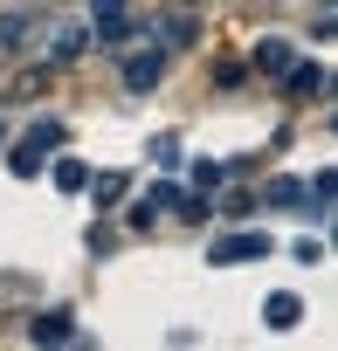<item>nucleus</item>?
Returning <instances> with one entry per match:
<instances>
[{
	"label": "nucleus",
	"mask_w": 338,
	"mask_h": 351,
	"mask_svg": "<svg viewBox=\"0 0 338 351\" xmlns=\"http://www.w3.org/2000/svg\"><path fill=\"white\" fill-rule=\"evenodd\" d=\"M166 207H180V193H173V186H152V193L138 200V214H131V221H152V214H166Z\"/></svg>",
	"instance_id": "nucleus-12"
},
{
	"label": "nucleus",
	"mask_w": 338,
	"mask_h": 351,
	"mask_svg": "<svg viewBox=\"0 0 338 351\" xmlns=\"http://www.w3.org/2000/svg\"><path fill=\"white\" fill-rule=\"evenodd\" d=\"M83 42H90V35H83L76 21H63V28H49V49H42V56H49V62H76Z\"/></svg>",
	"instance_id": "nucleus-4"
},
{
	"label": "nucleus",
	"mask_w": 338,
	"mask_h": 351,
	"mask_svg": "<svg viewBox=\"0 0 338 351\" xmlns=\"http://www.w3.org/2000/svg\"><path fill=\"white\" fill-rule=\"evenodd\" d=\"M90 14H97L104 42H124V28H131V14H124V0H90Z\"/></svg>",
	"instance_id": "nucleus-7"
},
{
	"label": "nucleus",
	"mask_w": 338,
	"mask_h": 351,
	"mask_svg": "<svg viewBox=\"0 0 338 351\" xmlns=\"http://www.w3.org/2000/svg\"><path fill=\"white\" fill-rule=\"evenodd\" d=\"M304 200H311V193H304L297 180H276V186H269V207H304Z\"/></svg>",
	"instance_id": "nucleus-13"
},
{
	"label": "nucleus",
	"mask_w": 338,
	"mask_h": 351,
	"mask_svg": "<svg viewBox=\"0 0 338 351\" xmlns=\"http://www.w3.org/2000/svg\"><path fill=\"white\" fill-rule=\"evenodd\" d=\"M28 35H35V14H0V56H14V49H28Z\"/></svg>",
	"instance_id": "nucleus-6"
},
{
	"label": "nucleus",
	"mask_w": 338,
	"mask_h": 351,
	"mask_svg": "<svg viewBox=\"0 0 338 351\" xmlns=\"http://www.w3.org/2000/svg\"><path fill=\"white\" fill-rule=\"evenodd\" d=\"M0 138H8V117H0Z\"/></svg>",
	"instance_id": "nucleus-18"
},
{
	"label": "nucleus",
	"mask_w": 338,
	"mask_h": 351,
	"mask_svg": "<svg viewBox=\"0 0 338 351\" xmlns=\"http://www.w3.org/2000/svg\"><path fill=\"white\" fill-rule=\"evenodd\" d=\"M56 186H63V193H83V186H90L83 158H56Z\"/></svg>",
	"instance_id": "nucleus-10"
},
{
	"label": "nucleus",
	"mask_w": 338,
	"mask_h": 351,
	"mask_svg": "<svg viewBox=\"0 0 338 351\" xmlns=\"http://www.w3.org/2000/svg\"><path fill=\"white\" fill-rule=\"evenodd\" d=\"M166 76V49H138V56H124V90H152Z\"/></svg>",
	"instance_id": "nucleus-2"
},
{
	"label": "nucleus",
	"mask_w": 338,
	"mask_h": 351,
	"mask_svg": "<svg viewBox=\"0 0 338 351\" xmlns=\"http://www.w3.org/2000/svg\"><path fill=\"white\" fill-rule=\"evenodd\" d=\"M159 35H166V42H194V21H187V14H173V21H166Z\"/></svg>",
	"instance_id": "nucleus-16"
},
{
	"label": "nucleus",
	"mask_w": 338,
	"mask_h": 351,
	"mask_svg": "<svg viewBox=\"0 0 338 351\" xmlns=\"http://www.w3.org/2000/svg\"><path fill=\"white\" fill-rule=\"evenodd\" d=\"M324 8H338V0H324Z\"/></svg>",
	"instance_id": "nucleus-19"
},
{
	"label": "nucleus",
	"mask_w": 338,
	"mask_h": 351,
	"mask_svg": "<svg viewBox=\"0 0 338 351\" xmlns=\"http://www.w3.org/2000/svg\"><path fill=\"white\" fill-rule=\"evenodd\" d=\"M297 317H304V296L297 289H269L262 296V324L269 330H297Z\"/></svg>",
	"instance_id": "nucleus-3"
},
{
	"label": "nucleus",
	"mask_w": 338,
	"mask_h": 351,
	"mask_svg": "<svg viewBox=\"0 0 338 351\" xmlns=\"http://www.w3.org/2000/svg\"><path fill=\"white\" fill-rule=\"evenodd\" d=\"M8 172H14V180H35V172H42V145H14Z\"/></svg>",
	"instance_id": "nucleus-11"
},
{
	"label": "nucleus",
	"mask_w": 338,
	"mask_h": 351,
	"mask_svg": "<svg viewBox=\"0 0 338 351\" xmlns=\"http://www.w3.org/2000/svg\"><path fill=\"white\" fill-rule=\"evenodd\" d=\"M90 193L111 207V200H124V172H104V180H90Z\"/></svg>",
	"instance_id": "nucleus-14"
},
{
	"label": "nucleus",
	"mask_w": 338,
	"mask_h": 351,
	"mask_svg": "<svg viewBox=\"0 0 338 351\" xmlns=\"http://www.w3.org/2000/svg\"><path fill=\"white\" fill-rule=\"evenodd\" d=\"M35 344H69L76 337V324H69V310H49V317H35V330H28Z\"/></svg>",
	"instance_id": "nucleus-8"
},
{
	"label": "nucleus",
	"mask_w": 338,
	"mask_h": 351,
	"mask_svg": "<svg viewBox=\"0 0 338 351\" xmlns=\"http://www.w3.org/2000/svg\"><path fill=\"white\" fill-rule=\"evenodd\" d=\"M262 255H269V234H221V241L207 248L214 269H228V262H262Z\"/></svg>",
	"instance_id": "nucleus-1"
},
{
	"label": "nucleus",
	"mask_w": 338,
	"mask_h": 351,
	"mask_svg": "<svg viewBox=\"0 0 338 351\" xmlns=\"http://www.w3.org/2000/svg\"><path fill=\"white\" fill-rule=\"evenodd\" d=\"M221 180H228V165H214V158H207V165H194V186H201V193H207V186H221Z\"/></svg>",
	"instance_id": "nucleus-15"
},
{
	"label": "nucleus",
	"mask_w": 338,
	"mask_h": 351,
	"mask_svg": "<svg viewBox=\"0 0 338 351\" xmlns=\"http://www.w3.org/2000/svg\"><path fill=\"white\" fill-rule=\"evenodd\" d=\"M290 62H297V49H290L283 35H262V42H256V69H262V76H283Z\"/></svg>",
	"instance_id": "nucleus-5"
},
{
	"label": "nucleus",
	"mask_w": 338,
	"mask_h": 351,
	"mask_svg": "<svg viewBox=\"0 0 338 351\" xmlns=\"http://www.w3.org/2000/svg\"><path fill=\"white\" fill-rule=\"evenodd\" d=\"M331 248H338V234H331Z\"/></svg>",
	"instance_id": "nucleus-20"
},
{
	"label": "nucleus",
	"mask_w": 338,
	"mask_h": 351,
	"mask_svg": "<svg viewBox=\"0 0 338 351\" xmlns=\"http://www.w3.org/2000/svg\"><path fill=\"white\" fill-rule=\"evenodd\" d=\"M283 90H290V97H311V90H324V69H317V62H290V69H283Z\"/></svg>",
	"instance_id": "nucleus-9"
},
{
	"label": "nucleus",
	"mask_w": 338,
	"mask_h": 351,
	"mask_svg": "<svg viewBox=\"0 0 338 351\" xmlns=\"http://www.w3.org/2000/svg\"><path fill=\"white\" fill-rule=\"evenodd\" d=\"M28 145H42V152H49V145H63V124H49V117H42V124H35V138H28Z\"/></svg>",
	"instance_id": "nucleus-17"
}]
</instances>
